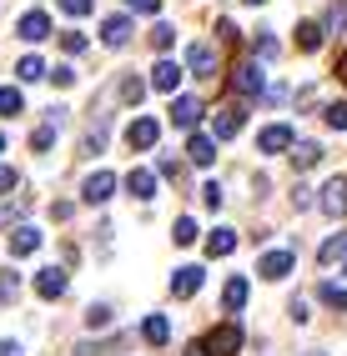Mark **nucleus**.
<instances>
[{"label": "nucleus", "instance_id": "1", "mask_svg": "<svg viewBox=\"0 0 347 356\" xmlns=\"http://www.w3.org/2000/svg\"><path fill=\"white\" fill-rule=\"evenodd\" d=\"M206 356H237L242 351V326L237 321H222V326H212V331H206Z\"/></svg>", "mask_w": 347, "mask_h": 356}, {"label": "nucleus", "instance_id": "2", "mask_svg": "<svg viewBox=\"0 0 347 356\" xmlns=\"http://www.w3.org/2000/svg\"><path fill=\"white\" fill-rule=\"evenodd\" d=\"M231 90H237V96H262V90H267L262 65L257 60H242L237 70H231Z\"/></svg>", "mask_w": 347, "mask_h": 356}, {"label": "nucleus", "instance_id": "3", "mask_svg": "<svg viewBox=\"0 0 347 356\" xmlns=\"http://www.w3.org/2000/svg\"><path fill=\"white\" fill-rule=\"evenodd\" d=\"M126 146H131V151H151V146H161V121H151V115L131 121V126H126Z\"/></svg>", "mask_w": 347, "mask_h": 356}, {"label": "nucleus", "instance_id": "4", "mask_svg": "<svg viewBox=\"0 0 347 356\" xmlns=\"http://www.w3.org/2000/svg\"><path fill=\"white\" fill-rule=\"evenodd\" d=\"M187 70H192L196 81H206V76L217 70V51H212L206 40H192V45H187Z\"/></svg>", "mask_w": 347, "mask_h": 356}, {"label": "nucleus", "instance_id": "5", "mask_svg": "<svg viewBox=\"0 0 347 356\" xmlns=\"http://www.w3.org/2000/svg\"><path fill=\"white\" fill-rule=\"evenodd\" d=\"M242 126H247V111H242V106H226V111H217V115H212V136H217V140L242 136Z\"/></svg>", "mask_w": 347, "mask_h": 356}, {"label": "nucleus", "instance_id": "6", "mask_svg": "<svg viewBox=\"0 0 347 356\" xmlns=\"http://www.w3.org/2000/svg\"><path fill=\"white\" fill-rule=\"evenodd\" d=\"M297 140H292V126H267L262 136H257V151L262 156H282V151H292Z\"/></svg>", "mask_w": 347, "mask_h": 356}, {"label": "nucleus", "instance_id": "7", "mask_svg": "<svg viewBox=\"0 0 347 356\" xmlns=\"http://www.w3.org/2000/svg\"><path fill=\"white\" fill-rule=\"evenodd\" d=\"M322 211L327 216H347V176H332L322 186Z\"/></svg>", "mask_w": 347, "mask_h": 356}, {"label": "nucleus", "instance_id": "8", "mask_svg": "<svg viewBox=\"0 0 347 356\" xmlns=\"http://www.w3.org/2000/svg\"><path fill=\"white\" fill-rule=\"evenodd\" d=\"M111 191H116V176H111V171L86 176V186H81V196H86L91 206H106V201H111Z\"/></svg>", "mask_w": 347, "mask_h": 356}, {"label": "nucleus", "instance_id": "9", "mask_svg": "<svg viewBox=\"0 0 347 356\" xmlns=\"http://www.w3.org/2000/svg\"><path fill=\"white\" fill-rule=\"evenodd\" d=\"M206 286V271L201 266H176V276H171V296H196Z\"/></svg>", "mask_w": 347, "mask_h": 356}, {"label": "nucleus", "instance_id": "10", "mask_svg": "<svg viewBox=\"0 0 347 356\" xmlns=\"http://www.w3.org/2000/svg\"><path fill=\"white\" fill-rule=\"evenodd\" d=\"M40 241H45L40 226H26V221H20V226L10 231V256H31V251H40Z\"/></svg>", "mask_w": 347, "mask_h": 356}, {"label": "nucleus", "instance_id": "11", "mask_svg": "<svg viewBox=\"0 0 347 356\" xmlns=\"http://www.w3.org/2000/svg\"><path fill=\"white\" fill-rule=\"evenodd\" d=\"M187 161L206 171V165L217 161V136H196V131H192V140H187Z\"/></svg>", "mask_w": 347, "mask_h": 356}, {"label": "nucleus", "instance_id": "12", "mask_svg": "<svg viewBox=\"0 0 347 356\" xmlns=\"http://www.w3.org/2000/svg\"><path fill=\"white\" fill-rule=\"evenodd\" d=\"M15 35H20V40H45V35H51V15H45V10H26Z\"/></svg>", "mask_w": 347, "mask_h": 356}, {"label": "nucleus", "instance_id": "13", "mask_svg": "<svg viewBox=\"0 0 347 356\" xmlns=\"http://www.w3.org/2000/svg\"><path fill=\"white\" fill-rule=\"evenodd\" d=\"M126 191H131L136 201H151V196L161 191V181H156V171H146V165H141V171H131V176H126Z\"/></svg>", "mask_w": 347, "mask_h": 356}, {"label": "nucleus", "instance_id": "14", "mask_svg": "<svg viewBox=\"0 0 347 356\" xmlns=\"http://www.w3.org/2000/svg\"><path fill=\"white\" fill-rule=\"evenodd\" d=\"M287 271H292V251H267L257 261V276H267V281H282Z\"/></svg>", "mask_w": 347, "mask_h": 356}, {"label": "nucleus", "instance_id": "15", "mask_svg": "<svg viewBox=\"0 0 347 356\" xmlns=\"http://www.w3.org/2000/svg\"><path fill=\"white\" fill-rule=\"evenodd\" d=\"M171 121H176L181 131H192V126L201 121V101H196V96H176V106H171Z\"/></svg>", "mask_w": 347, "mask_h": 356}, {"label": "nucleus", "instance_id": "16", "mask_svg": "<svg viewBox=\"0 0 347 356\" xmlns=\"http://www.w3.org/2000/svg\"><path fill=\"white\" fill-rule=\"evenodd\" d=\"M36 291H40L45 301H56V296L65 291V271H61V266H45V271H36Z\"/></svg>", "mask_w": 347, "mask_h": 356}, {"label": "nucleus", "instance_id": "17", "mask_svg": "<svg viewBox=\"0 0 347 356\" xmlns=\"http://www.w3.org/2000/svg\"><path fill=\"white\" fill-rule=\"evenodd\" d=\"M101 40L111 45V51H116V45H126V40H131V15H106V26H101Z\"/></svg>", "mask_w": 347, "mask_h": 356}, {"label": "nucleus", "instance_id": "18", "mask_svg": "<svg viewBox=\"0 0 347 356\" xmlns=\"http://www.w3.org/2000/svg\"><path fill=\"white\" fill-rule=\"evenodd\" d=\"M151 86H156V90H176V86H181V65H176V60H156Z\"/></svg>", "mask_w": 347, "mask_h": 356}, {"label": "nucleus", "instance_id": "19", "mask_svg": "<svg viewBox=\"0 0 347 356\" xmlns=\"http://www.w3.org/2000/svg\"><path fill=\"white\" fill-rule=\"evenodd\" d=\"M317 261H322V266H342V261H347V231L332 236V241H322L317 246Z\"/></svg>", "mask_w": 347, "mask_h": 356}, {"label": "nucleus", "instance_id": "20", "mask_svg": "<svg viewBox=\"0 0 347 356\" xmlns=\"http://www.w3.org/2000/svg\"><path fill=\"white\" fill-rule=\"evenodd\" d=\"M141 337H146L151 346L171 341V321H167V316H146V321H141Z\"/></svg>", "mask_w": 347, "mask_h": 356}, {"label": "nucleus", "instance_id": "21", "mask_svg": "<svg viewBox=\"0 0 347 356\" xmlns=\"http://www.w3.org/2000/svg\"><path fill=\"white\" fill-rule=\"evenodd\" d=\"M237 251V231H212L206 236V256H231Z\"/></svg>", "mask_w": 347, "mask_h": 356}, {"label": "nucleus", "instance_id": "22", "mask_svg": "<svg viewBox=\"0 0 347 356\" xmlns=\"http://www.w3.org/2000/svg\"><path fill=\"white\" fill-rule=\"evenodd\" d=\"M322 161V146H317V140H302V146H292V165H297V171H307V165H317Z\"/></svg>", "mask_w": 347, "mask_h": 356}, {"label": "nucleus", "instance_id": "23", "mask_svg": "<svg viewBox=\"0 0 347 356\" xmlns=\"http://www.w3.org/2000/svg\"><path fill=\"white\" fill-rule=\"evenodd\" d=\"M247 291H252L247 281H242V276H231V281H226V291H222V301L231 306V312H237V306H247Z\"/></svg>", "mask_w": 347, "mask_h": 356}, {"label": "nucleus", "instance_id": "24", "mask_svg": "<svg viewBox=\"0 0 347 356\" xmlns=\"http://www.w3.org/2000/svg\"><path fill=\"white\" fill-rule=\"evenodd\" d=\"M317 296L327 301V306H337V312H347V286H337V281H322Z\"/></svg>", "mask_w": 347, "mask_h": 356}, {"label": "nucleus", "instance_id": "25", "mask_svg": "<svg viewBox=\"0 0 347 356\" xmlns=\"http://www.w3.org/2000/svg\"><path fill=\"white\" fill-rule=\"evenodd\" d=\"M45 70H51V65H45L40 56H26V60H20V65H15V76H20V81H40V76H45Z\"/></svg>", "mask_w": 347, "mask_h": 356}, {"label": "nucleus", "instance_id": "26", "mask_svg": "<svg viewBox=\"0 0 347 356\" xmlns=\"http://www.w3.org/2000/svg\"><path fill=\"white\" fill-rule=\"evenodd\" d=\"M297 45H302V51H317V45H322V26L302 20V26H297Z\"/></svg>", "mask_w": 347, "mask_h": 356}, {"label": "nucleus", "instance_id": "27", "mask_svg": "<svg viewBox=\"0 0 347 356\" xmlns=\"http://www.w3.org/2000/svg\"><path fill=\"white\" fill-rule=\"evenodd\" d=\"M171 241H176V246H192V241H196V221H192V216H181L176 231H171Z\"/></svg>", "mask_w": 347, "mask_h": 356}, {"label": "nucleus", "instance_id": "28", "mask_svg": "<svg viewBox=\"0 0 347 356\" xmlns=\"http://www.w3.org/2000/svg\"><path fill=\"white\" fill-rule=\"evenodd\" d=\"M141 96H146V86L136 81V76H126V81H121V101H126V106H141Z\"/></svg>", "mask_w": 347, "mask_h": 356}, {"label": "nucleus", "instance_id": "29", "mask_svg": "<svg viewBox=\"0 0 347 356\" xmlns=\"http://www.w3.org/2000/svg\"><path fill=\"white\" fill-rule=\"evenodd\" d=\"M51 140H56V126L45 121V126H36V131H31V151H51Z\"/></svg>", "mask_w": 347, "mask_h": 356}, {"label": "nucleus", "instance_id": "30", "mask_svg": "<svg viewBox=\"0 0 347 356\" xmlns=\"http://www.w3.org/2000/svg\"><path fill=\"white\" fill-rule=\"evenodd\" d=\"M0 115H20V90L15 86H0Z\"/></svg>", "mask_w": 347, "mask_h": 356}, {"label": "nucleus", "instance_id": "31", "mask_svg": "<svg viewBox=\"0 0 347 356\" xmlns=\"http://www.w3.org/2000/svg\"><path fill=\"white\" fill-rule=\"evenodd\" d=\"M101 146H106V131L96 126V131H86V140H81V156H101Z\"/></svg>", "mask_w": 347, "mask_h": 356}, {"label": "nucleus", "instance_id": "32", "mask_svg": "<svg viewBox=\"0 0 347 356\" xmlns=\"http://www.w3.org/2000/svg\"><path fill=\"white\" fill-rule=\"evenodd\" d=\"M327 126L332 131H347V101H332L327 106Z\"/></svg>", "mask_w": 347, "mask_h": 356}, {"label": "nucleus", "instance_id": "33", "mask_svg": "<svg viewBox=\"0 0 347 356\" xmlns=\"http://www.w3.org/2000/svg\"><path fill=\"white\" fill-rule=\"evenodd\" d=\"M61 51H65V56H81V51H86V35H81V31H65V35H61Z\"/></svg>", "mask_w": 347, "mask_h": 356}, {"label": "nucleus", "instance_id": "34", "mask_svg": "<svg viewBox=\"0 0 347 356\" xmlns=\"http://www.w3.org/2000/svg\"><path fill=\"white\" fill-rule=\"evenodd\" d=\"M86 326H91V331L111 326V306H91V312H86Z\"/></svg>", "mask_w": 347, "mask_h": 356}, {"label": "nucleus", "instance_id": "35", "mask_svg": "<svg viewBox=\"0 0 347 356\" xmlns=\"http://www.w3.org/2000/svg\"><path fill=\"white\" fill-rule=\"evenodd\" d=\"M56 6H61L65 15H76V20H81V15H91V6H96V0H56Z\"/></svg>", "mask_w": 347, "mask_h": 356}, {"label": "nucleus", "instance_id": "36", "mask_svg": "<svg viewBox=\"0 0 347 356\" xmlns=\"http://www.w3.org/2000/svg\"><path fill=\"white\" fill-rule=\"evenodd\" d=\"M15 291H20V276L15 271H0V301H10Z\"/></svg>", "mask_w": 347, "mask_h": 356}, {"label": "nucleus", "instance_id": "37", "mask_svg": "<svg viewBox=\"0 0 347 356\" xmlns=\"http://www.w3.org/2000/svg\"><path fill=\"white\" fill-rule=\"evenodd\" d=\"M151 40H156V51H171V45H176V31H171V26H156Z\"/></svg>", "mask_w": 347, "mask_h": 356}, {"label": "nucleus", "instance_id": "38", "mask_svg": "<svg viewBox=\"0 0 347 356\" xmlns=\"http://www.w3.org/2000/svg\"><path fill=\"white\" fill-rule=\"evenodd\" d=\"M15 186H20V176L10 171V165H0V196H10V191H15Z\"/></svg>", "mask_w": 347, "mask_h": 356}, {"label": "nucleus", "instance_id": "39", "mask_svg": "<svg viewBox=\"0 0 347 356\" xmlns=\"http://www.w3.org/2000/svg\"><path fill=\"white\" fill-rule=\"evenodd\" d=\"M126 10H136V15H156L161 0H126Z\"/></svg>", "mask_w": 347, "mask_h": 356}, {"label": "nucleus", "instance_id": "40", "mask_svg": "<svg viewBox=\"0 0 347 356\" xmlns=\"http://www.w3.org/2000/svg\"><path fill=\"white\" fill-rule=\"evenodd\" d=\"M51 81L65 90V86H76V70H71V65H56V70H51Z\"/></svg>", "mask_w": 347, "mask_h": 356}, {"label": "nucleus", "instance_id": "41", "mask_svg": "<svg viewBox=\"0 0 347 356\" xmlns=\"http://www.w3.org/2000/svg\"><path fill=\"white\" fill-rule=\"evenodd\" d=\"M257 56H262V60L277 56V35H257Z\"/></svg>", "mask_w": 347, "mask_h": 356}, {"label": "nucleus", "instance_id": "42", "mask_svg": "<svg viewBox=\"0 0 347 356\" xmlns=\"http://www.w3.org/2000/svg\"><path fill=\"white\" fill-rule=\"evenodd\" d=\"M201 191H206V206H212V211L222 206V186H217V181H206V186H201Z\"/></svg>", "mask_w": 347, "mask_h": 356}, {"label": "nucleus", "instance_id": "43", "mask_svg": "<svg viewBox=\"0 0 347 356\" xmlns=\"http://www.w3.org/2000/svg\"><path fill=\"white\" fill-rule=\"evenodd\" d=\"M20 216V206H0V226H6V221H15Z\"/></svg>", "mask_w": 347, "mask_h": 356}, {"label": "nucleus", "instance_id": "44", "mask_svg": "<svg viewBox=\"0 0 347 356\" xmlns=\"http://www.w3.org/2000/svg\"><path fill=\"white\" fill-rule=\"evenodd\" d=\"M15 351H20L15 341H0V356H15Z\"/></svg>", "mask_w": 347, "mask_h": 356}, {"label": "nucleus", "instance_id": "45", "mask_svg": "<svg viewBox=\"0 0 347 356\" xmlns=\"http://www.w3.org/2000/svg\"><path fill=\"white\" fill-rule=\"evenodd\" d=\"M337 76H342V86H347V56H342V60H337Z\"/></svg>", "mask_w": 347, "mask_h": 356}, {"label": "nucleus", "instance_id": "46", "mask_svg": "<svg viewBox=\"0 0 347 356\" xmlns=\"http://www.w3.org/2000/svg\"><path fill=\"white\" fill-rule=\"evenodd\" d=\"M187 356H206V346H201V341H196V346H192V351H187Z\"/></svg>", "mask_w": 347, "mask_h": 356}, {"label": "nucleus", "instance_id": "47", "mask_svg": "<svg viewBox=\"0 0 347 356\" xmlns=\"http://www.w3.org/2000/svg\"><path fill=\"white\" fill-rule=\"evenodd\" d=\"M302 356H327V351H302Z\"/></svg>", "mask_w": 347, "mask_h": 356}, {"label": "nucleus", "instance_id": "48", "mask_svg": "<svg viewBox=\"0 0 347 356\" xmlns=\"http://www.w3.org/2000/svg\"><path fill=\"white\" fill-rule=\"evenodd\" d=\"M247 6H267V0H247Z\"/></svg>", "mask_w": 347, "mask_h": 356}, {"label": "nucleus", "instance_id": "49", "mask_svg": "<svg viewBox=\"0 0 347 356\" xmlns=\"http://www.w3.org/2000/svg\"><path fill=\"white\" fill-rule=\"evenodd\" d=\"M0 151H6V136H0Z\"/></svg>", "mask_w": 347, "mask_h": 356}]
</instances>
